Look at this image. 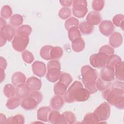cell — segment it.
Listing matches in <instances>:
<instances>
[{
  "instance_id": "obj_30",
  "label": "cell",
  "mask_w": 124,
  "mask_h": 124,
  "mask_svg": "<svg viewBox=\"0 0 124 124\" xmlns=\"http://www.w3.org/2000/svg\"><path fill=\"white\" fill-rule=\"evenodd\" d=\"M111 85L110 82L106 81L101 78H98L95 81V85L97 90L104 91L106 90L109 88Z\"/></svg>"
},
{
  "instance_id": "obj_14",
  "label": "cell",
  "mask_w": 124,
  "mask_h": 124,
  "mask_svg": "<svg viewBox=\"0 0 124 124\" xmlns=\"http://www.w3.org/2000/svg\"><path fill=\"white\" fill-rule=\"evenodd\" d=\"M31 93V91L27 84L26 83L19 85L16 87V96L20 99H24Z\"/></svg>"
},
{
  "instance_id": "obj_48",
  "label": "cell",
  "mask_w": 124,
  "mask_h": 124,
  "mask_svg": "<svg viewBox=\"0 0 124 124\" xmlns=\"http://www.w3.org/2000/svg\"><path fill=\"white\" fill-rule=\"evenodd\" d=\"M0 69L5 70L7 65L6 60L2 57H0Z\"/></svg>"
},
{
  "instance_id": "obj_36",
  "label": "cell",
  "mask_w": 124,
  "mask_h": 124,
  "mask_svg": "<svg viewBox=\"0 0 124 124\" xmlns=\"http://www.w3.org/2000/svg\"><path fill=\"white\" fill-rule=\"evenodd\" d=\"M25 119L21 114H17L15 116L9 117L6 122V124H24Z\"/></svg>"
},
{
  "instance_id": "obj_22",
  "label": "cell",
  "mask_w": 124,
  "mask_h": 124,
  "mask_svg": "<svg viewBox=\"0 0 124 124\" xmlns=\"http://www.w3.org/2000/svg\"><path fill=\"white\" fill-rule=\"evenodd\" d=\"M114 74L116 78L119 81H123L124 78V62L122 61L114 66Z\"/></svg>"
},
{
  "instance_id": "obj_19",
  "label": "cell",
  "mask_w": 124,
  "mask_h": 124,
  "mask_svg": "<svg viewBox=\"0 0 124 124\" xmlns=\"http://www.w3.org/2000/svg\"><path fill=\"white\" fill-rule=\"evenodd\" d=\"M26 81V76L23 73L20 72H16L12 76L11 81L15 86H17L19 85L25 83Z\"/></svg>"
},
{
  "instance_id": "obj_15",
  "label": "cell",
  "mask_w": 124,
  "mask_h": 124,
  "mask_svg": "<svg viewBox=\"0 0 124 124\" xmlns=\"http://www.w3.org/2000/svg\"><path fill=\"white\" fill-rule=\"evenodd\" d=\"M123 43V37L121 34L118 32H113L109 38V43L113 48H117L120 46Z\"/></svg>"
},
{
  "instance_id": "obj_34",
  "label": "cell",
  "mask_w": 124,
  "mask_h": 124,
  "mask_svg": "<svg viewBox=\"0 0 124 124\" xmlns=\"http://www.w3.org/2000/svg\"><path fill=\"white\" fill-rule=\"evenodd\" d=\"M99 120L94 113L87 114L84 117L82 124H96L99 123Z\"/></svg>"
},
{
  "instance_id": "obj_43",
  "label": "cell",
  "mask_w": 124,
  "mask_h": 124,
  "mask_svg": "<svg viewBox=\"0 0 124 124\" xmlns=\"http://www.w3.org/2000/svg\"><path fill=\"white\" fill-rule=\"evenodd\" d=\"M105 1L104 0H93L92 2V8L95 12H99L102 10L104 6Z\"/></svg>"
},
{
  "instance_id": "obj_18",
  "label": "cell",
  "mask_w": 124,
  "mask_h": 124,
  "mask_svg": "<svg viewBox=\"0 0 124 124\" xmlns=\"http://www.w3.org/2000/svg\"><path fill=\"white\" fill-rule=\"evenodd\" d=\"M64 103V98H63L62 95H56L51 98L50 102V105L53 109L57 110L63 106Z\"/></svg>"
},
{
  "instance_id": "obj_17",
  "label": "cell",
  "mask_w": 124,
  "mask_h": 124,
  "mask_svg": "<svg viewBox=\"0 0 124 124\" xmlns=\"http://www.w3.org/2000/svg\"><path fill=\"white\" fill-rule=\"evenodd\" d=\"M61 74V69L58 68H50L47 69L46 74V78L51 82L57 81L60 78Z\"/></svg>"
},
{
  "instance_id": "obj_37",
  "label": "cell",
  "mask_w": 124,
  "mask_h": 124,
  "mask_svg": "<svg viewBox=\"0 0 124 124\" xmlns=\"http://www.w3.org/2000/svg\"><path fill=\"white\" fill-rule=\"evenodd\" d=\"M59 80V82L62 83L68 87L72 81L73 79L71 75L68 73H61Z\"/></svg>"
},
{
  "instance_id": "obj_20",
  "label": "cell",
  "mask_w": 124,
  "mask_h": 124,
  "mask_svg": "<svg viewBox=\"0 0 124 124\" xmlns=\"http://www.w3.org/2000/svg\"><path fill=\"white\" fill-rule=\"evenodd\" d=\"M101 17L100 14L95 11H91L87 15L86 17L87 21L91 23L92 25H97L100 23Z\"/></svg>"
},
{
  "instance_id": "obj_8",
  "label": "cell",
  "mask_w": 124,
  "mask_h": 124,
  "mask_svg": "<svg viewBox=\"0 0 124 124\" xmlns=\"http://www.w3.org/2000/svg\"><path fill=\"white\" fill-rule=\"evenodd\" d=\"M100 32L106 36H110L114 30V26L112 22L109 20H103L99 25Z\"/></svg>"
},
{
  "instance_id": "obj_38",
  "label": "cell",
  "mask_w": 124,
  "mask_h": 124,
  "mask_svg": "<svg viewBox=\"0 0 124 124\" xmlns=\"http://www.w3.org/2000/svg\"><path fill=\"white\" fill-rule=\"evenodd\" d=\"M78 25H79V20L74 17H71L68 18L67 20H66L64 24L65 28L67 31L69 29L73 27H78Z\"/></svg>"
},
{
  "instance_id": "obj_29",
  "label": "cell",
  "mask_w": 124,
  "mask_h": 124,
  "mask_svg": "<svg viewBox=\"0 0 124 124\" xmlns=\"http://www.w3.org/2000/svg\"><path fill=\"white\" fill-rule=\"evenodd\" d=\"M53 47V46L50 45H46L43 46L40 51L41 57L46 60H51L50 52Z\"/></svg>"
},
{
  "instance_id": "obj_42",
  "label": "cell",
  "mask_w": 124,
  "mask_h": 124,
  "mask_svg": "<svg viewBox=\"0 0 124 124\" xmlns=\"http://www.w3.org/2000/svg\"><path fill=\"white\" fill-rule=\"evenodd\" d=\"M23 61L27 63H31L34 60V56L32 53L28 50H25L22 53Z\"/></svg>"
},
{
  "instance_id": "obj_46",
  "label": "cell",
  "mask_w": 124,
  "mask_h": 124,
  "mask_svg": "<svg viewBox=\"0 0 124 124\" xmlns=\"http://www.w3.org/2000/svg\"><path fill=\"white\" fill-rule=\"evenodd\" d=\"M29 96H31L33 98H34L38 104H39L42 100L43 99V95L41 93L38 91L35 92H31L30 94L29 95Z\"/></svg>"
},
{
  "instance_id": "obj_11",
  "label": "cell",
  "mask_w": 124,
  "mask_h": 124,
  "mask_svg": "<svg viewBox=\"0 0 124 124\" xmlns=\"http://www.w3.org/2000/svg\"><path fill=\"white\" fill-rule=\"evenodd\" d=\"M32 69L34 74L39 77H43L46 72V64L39 61H35L32 63Z\"/></svg>"
},
{
  "instance_id": "obj_3",
  "label": "cell",
  "mask_w": 124,
  "mask_h": 124,
  "mask_svg": "<svg viewBox=\"0 0 124 124\" xmlns=\"http://www.w3.org/2000/svg\"><path fill=\"white\" fill-rule=\"evenodd\" d=\"M31 32V28L27 25L21 26L16 29V34L12 42V46L15 50L21 52L26 49L29 42V35Z\"/></svg>"
},
{
  "instance_id": "obj_2",
  "label": "cell",
  "mask_w": 124,
  "mask_h": 124,
  "mask_svg": "<svg viewBox=\"0 0 124 124\" xmlns=\"http://www.w3.org/2000/svg\"><path fill=\"white\" fill-rule=\"evenodd\" d=\"M90 94L89 92L83 88L80 82L75 81L65 93L64 100L66 103L84 102L89 98Z\"/></svg>"
},
{
  "instance_id": "obj_16",
  "label": "cell",
  "mask_w": 124,
  "mask_h": 124,
  "mask_svg": "<svg viewBox=\"0 0 124 124\" xmlns=\"http://www.w3.org/2000/svg\"><path fill=\"white\" fill-rule=\"evenodd\" d=\"M51 108L49 107H42L37 110V117L38 120L43 122H47L48 116L51 112Z\"/></svg>"
},
{
  "instance_id": "obj_31",
  "label": "cell",
  "mask_w": 124,
  "mask_h": 124,
  "mask_svg": "<svg viewBox=\"0 0 124 124\" xmlns=\"http://www.w3.org/2000/svg\"><path fill=\"white\" fill-rule=\"evenodd\" d=\"M48 121L52 124H61V114L57 110L51 111L48 116Z\"/></svg>"
},
{
  "instance_id": "obj_23",
  "label": "cell",
  "mask_w": 124,
  "mask_h": 124,
  "mask_svg": "<svg viewBox=\"0 0 124 124\" xmlns=\"http://www.w3.org/2000/svg\"><path fill=\"white\" fill-rule=\"evenodd\" d=\"M78 29L82 34L87 35L92 33L93 31L94 27L93 25L86 21L82 22L79 24Z\"/></svg>"
},
{
  "instance_id": "obj_12",
  "label": "cell",
  "mask_w": 124,
  "mask_h": 124,
  "mask_svg": "<svg viewBox=\"0 0 124 124\" xmlns=\"http://www.w3.org/2000/svg\"><path fill=\"white\" fill-rule=\"evenodd\" d=\"M38 104V102L34 98L29 95L23 99L20 103L21 107L26 110L33 109L36 108Z\"/></svg>"
},
{
  "instance_id": "obj_41",
  "label": "cell",
  "mask_w": 124,
  "mask_h": 124,
  "mask_svg": "<svg viewBox=\"0 0 124 124\" xmlns=\"http://www.w3.org/2000/svg\"><path fill=\"white\" fill-rule=\"evenodd\" d=\"M71 15V9L68 7H62L59 12V16L62 19H66Z\"/></svg>"
},
{
  "instance_id": "obj_6",
  "label": "cell",
  "mask_w": 124,
  "mask_h": 124,
  "mask_svg": "<svg viewBox=\"0 0 124 124\" xmlns=\"http://www.w3.org/2000/svg\"><path fill=\"white\" fill-rule=\"evenodd\" d=\"M93 113L99 120V123L106 121L109 117L110 107L106 102L101 103L94 111Z\"/></svg>"
},
{
  "instance_id": "obj_21",
  "label": "cell",
  "mask_w": 124,
  "mask_h": 124,
  "mask_svg": "<svg viewBox=\"0 0 124 124\" xmlns=\"http://www.w3.org/2000/svg\"><path fill=\"white\" fill-rule=\"evenodd\" d=\"M76 121L75 114L71 111H67L64 112L61 114V124H74Z\"/></svg>"
},
{
  "instance_id": "obj_32",
  "label": "cell",
  "mask_w": 124,
  "mask_h": 124,
  "mask_svg": "<svg viewBox=\"0 0 124 124\" xmlns=\"http://www.w3.org/2000/svg\"><path fill=\"white\" fill-rule=\"evenodd\" d=\"M68 37L71 41L74 40L81 37L80 31L78 27H73L68 30Z\"/></svg>"
},
{
  "instance_id": "obj_49",
  "label": "cell",
  "mask_w": 124,
  "mask_h": 124,
  "mask_svg": "<svg viewBox=\"0 0 124 124\" xmlns=\"http://www.w3.org/2000/svg\"><path fill=\"white\" fill-rule=\"evenodd\" d=\"M61 4L64 6V7H67L70 6L72 4L73 0H60Z\"/></svg>"
},
{
  "instance_id": "obj_5",
  "label": "cell",
  "mask_w": 124,
  "mask_h": 124,
  "mask_svg": "<svg viewBox=\"0 0 124 124\" xmlns=\"http://www.w3.org/2000/svg\"><path fill=\"white\" fill-rule=\"evenodd\" d=\"M72 12L74 16L78 18L83 17L87 13V2L84 0H75L72 2Z\"/></svg>"
},
{
  "instance_id": "obj_52",
  "label": "cell",
  "mask_w": 124,
  "mask_h": 124,
  "mask_svg": "<svg viewBox=\"0 0 124 124\" xmlns=\"http://www.w3.org/2000/svg\"><path fill=\"white\" fill-rule=\"evenodd\" d=\"M5 25H6V21H5V20L3 18L1 17H0V28L2 27L3 26H5Z\"/></svg>"
},
{
  "instance_id": "obj_44",
  "label": "cell",
  "mask_w": 124,
  "mask_h": 124,
  "mask_svg": "<svg viewBox=\"0 0 124 124\" xmlns=\"http://www.w3.org/2000/svg\"><path fill=\"white\" fill-rule=\"evenodd\" d=\"M99 52H102L106 54L108 56L114 54V48L109 45H106L103 46L99 50Z\"/></svg>"
},
{
  "instance_id": "obj_4",
  "label": "cell",
  "mask_w": 124,
  "mask_h": 124,
  "mask_svg": "<svg viewBox=\"0 0 124 124\" xmlns=\"http://www.w3.org/2000/svg\"><path fill=\"white\" fill-rule=\"evenodd\" d=\"M82 81L84 84L95 83L98 78V75L96 70L89 65H84L81 69Z\"/></svg>"
},
{
  "instance_id": "obj_25",
  "label": "cell",
  "mask_w": 124,
  "mask_h": 124,
  "mask_svg": "<svg viewBox=\"0 0 124 124\" xmlns=\"http://www.w3.org/2000/svg\"><path fill=\"white\" fill-rule=\"evenodd\" d=\"M67 87L61 82H58L55 84L53 87V91L56 95H64L67 91Z\"/></svg>"
},
{
  "instance_id": "obj_7",
  "label": "cell",
  "mask_w": 124,
  "mask_h": 124,
  "mask_svg": "<svg viewBox=\"0 0 124 124\" xmlns=\"http://www.w3.org/2000/svg\"><path fill=\"white\" fill-rule=\"evenodd\" d=\"M108 56L102 52H98L92 55L90 57V62L92 66L95 68H103L106 65Z\"/></svg>"
},
{
  "instance_id": "obj_40",
  "label": "cell",
  "mask_w": 124,
  "mask_h": 124,
  "mask_svg": "<svg viewBox=\"0 0 124 124\" xmlns=\"http://www.w3.org/2000/svg\"><path fill=\"white\" fill-rule=\"evenodd\" d=\"M12 14V10L11 8L7 5L2 6L0 11V15L1 17L3 18H8L11 17Z\"/></svg>"
},
{
  "instance_id": "obj_50",
  "label": "cell",
  "mask_w": 124,
  "mask_h": 124,
  "mask_svg": "<svg viewBox=\"0 0 124 124\" xmlns=\"http://www.w3.org/2000/svg\"><path fill=\"white\" fill-rule=\"evenodd\" d=\"M6 118L5 116L2 113H0V124H6Z\"/></svg>"
},
{
  "instance_id": "obj_13",
  "label": "cell",
  "mask_w": 124,
  "mask_h": 124,
  "mask_svg": "<svg viewBox=\"0 0 124 124\" xmlns=\"http://www.w3.org/2000/svg\"><path fill=\"white\" fill-rule=\"evenodd\" d=\"M26 84L31 92L38 91L41 89L42 86L41 80L35 77L29 78L26 81Z\"/></svg>"
},
{
  "instance_id": "obj_45",
  "label": "cell",
  "mask_w": 124,
  "mask_h": 124,
  "mask_svg": "<svg viewBox=\"0 0 124 124\" xmlns=\"http://www.w3.org/2000/svg\"><path fill=\"white\" fill-rule=\"evenodd\" d=\"M54 68L61 69V64L59 61L55 60H52L48 62L47 64V69Z\"/></svg>"
},
{
  "instance_id": "obj_39",
  "label": "cell",
  "mask_w": 124,
  "mask_h": 124,
  "mask_svg": "<svg viewBox=\"0 0 124 124\" xmlns=\"http://www.w3.org/2000/svg\"><path fill=\"white\" fill-rule=\"evenodd\" d=\"M124 16L122 14H117L115 15L112 18V22L113 25L114 24L116 26L122 28V30L124 29Z\"/></svg>"
},
{
  "instance_id": "obj_28",
  "label": "cell",
  "mask_w": 124,
  "mask_h": 124,
  "mask_svg": "<svg viewBox=\"0 0 124 124\" xmlns=\"http://www.w3.org/2000/svg\"><path fill=\"white\" fill-rule=\"evenodd\" d=\"M20 98L17 96L11 97L6 102V106L9 109H14L17 108L20 104Z\"/></svg>"
},
{
  "instance_id": "obj_1",
  "label": "cell",
  "mask_w": 124,
  "mask_h": 124,
  "mask_svg": "<svg viewBox=\"0 0 124 124\" xmlns=\"http://www.w3.org/2000/svg\"><path fill=\"white\" fill-rule=\"evenodd\" d=\"M124 82L119 80L111 83L109 88L103 91L102 95L109 104L123 109L124 108Z\"/></svg>"
},
{
  "instance_id": "obj_47",
  "label": "cell",
  "mask_w": 124,
  "mask_h": 124,
  "mask_svg": "<svg viewBox=\"0 0 124 124\" xmlns=\"http://www.w3.org/2000/svg\"><path fill=\"white\" fill-rule=\"evenodd\" d=\"M84 86L85 88L89 92L90 94L94 93L97 91V89L95 85V83L86 84H84Z\"/></svg>"
},
{
  "instance_id": "obj_35",
  "label": "cell",
  "mask_w": 124,
  "mask_h": 124,
  "mask_svg": "<svg viewBox=\"0 0 124 124\" xmlns=\"http://www.w3.org/2000/svg\"><path fill=\"white\" fill-rule=\"evenodd\" d=\"M121 61H122V60L119 56L115 54H112L108 56L106 66L114 68L115 65Z\"/></svg>"
},
{
  "instance_id": "obj_33",
  "label": "cell",
  "mask_w": 124,
  "mask_h": 124,
  "mask_svg": "<svg viewBox=\"0 0 124 124\" xmlns=\"http://www.w3.org/2000/svg\"><path fill=\"white\" fill-rule=\"evenodd\" d=\"M63 54V50L60 46L53 47L50 52V58L52 60H57L60 59Z\"/></svg>"
},
{
  "instance_id": "obj_24",
  "label": "cell",
  "mask_w": 124,
  "mask_h": 124,
  "mask_svg": "<svg viewBox=\"0 0 124 124\" xmlns=\"http://www.w3.org/2000/svg\"><path fill=\"white\" fill-rule=\"evenodd\" d=\"M85 46V42L81 37L77 38L72 41V48L75 52H78L82 51Z\"/></svg>"
},
{
  "instance_id": "obj_10",
  "label": "cell",
  "mask_w": 124,
  "mask_h": 124,
  "mask_svg": "<svg viewBox=\"0 0 124 124\" xmlns=\"http://www.w3.org/2000/svg\"><path fill=\"white\" fill-rule=\"evenodd\" d=\"M100 78L106 81L111 82L115 78L114 68L105 66L100 71Z\"/></svg>"
},
{
  "instance_id": "obj_27",
  "label": "cell",
  "mask_w": 124,
  "mask_h": 124,
  "mask_svg": "<svg viewBox=\"0 0 124 124\" xmlns=\"http://www.w3.org/2000/svg\"><path fill=\"white\" fill-rule=\"evenodd\" d=\"M23 18L21 15L14 14L10 18V24L13 27H19L23 23Z\"/></svg>"
},
{
  "instance_id": "obj_26",
  "label": "cell",
  "mask_w": 124,
  "mask_h": 124,
  "mask_svg": "<svg viewBox=\"0 0 124 124\" xmlns=\"http://www.w3.org/2000/svg\"><path fill=\"white\" fill-rule=\"evenodd\" d=\"M3 93L8 98H11L16 94V88L11 84H6L3 88Z\"/></svg>"
},
{
  "instance_id": "obj_51",
  "label": "cell",
  "mask_w": 124,
  "mask_h": 124,
  "mask_svg": "<svg viewBox=\"0 0 124 124\" xmlns=\"http://www.w3.org/2000/svg\"><path fill=\"white\" fill-rule=\"evenodd\" d=\"M5 77L4 70L0 69V82H2L3 80L4 79Z\"/></svg>"
},
{
  "instance_id": "obj_9",
  "label": "cell",
  "mask_w": 124,
  "mask_h": 124,
  "mask_svg": "<svg viewBox=\"0 0 124 124\" xmlns=\"http://www.w3.org/2000/svg\"><path fill=\"white\" fill-rule=\"evenodd\" d=\"M16 31L11 25H5L0 28V37L8 41L13 39Z\"/></svg>"
}]
</instances>
